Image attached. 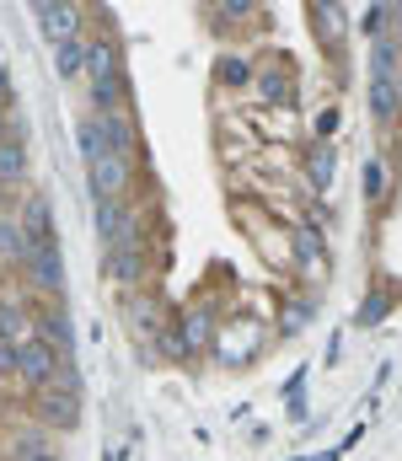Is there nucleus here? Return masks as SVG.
Listing matches in <instances>:
<instances>
[{"label":"nucleus","mask_w":402,"mask_h":461,"mask_svg":"<svg viewBox=\"0 0 402 461\" xmlns=\"http://www.w3.org/2000/svg\"><path fill=\"white\" fill-rule=\"evenodd\" d=\"M268 344V333H264V322H253V317H237V322H220V333H215V359L220 365H231V370H242V365H253L258 354H264Z\"/></svg>","instance_id":"nucleus-1"},{"label":"nucleus","mask_w":402,"mask_h":461,"mask_svg":"<svg viewBox=\"0 0 402 461\" xmlns=\"http://www.w3.org/2000/svg\"><path fill=\"white\" fill-rule=\"evenodd\" d=\"M32 413H38L43 429H76L81 424V392H70V386H38Z\"/></svg>","instance_id":"nucleus-2"},{"label":"nucleus","mask_w":402,"mask_h":461,"mask_svg":"<svg viewBox=\"0 0 402 461\" xmlns=\"http://www.w3.org/2000/svg\"><path fill=\"white\" fill-rule=\"evenodd\" d=\"M134 156H124V150H108L97 167H92V199H124V188L134 183Z\"/></svg>","instance_id":"nucleus-3"},{"label":"nucleus","mask_w":402,"mask_h":461,"mask_svg":"<svg viewBox=\"0 0 402 461\" xmlns=\"http://www.w3.org/2000/svg\"><path fill=\"white\" fill-rule=\"evenodd\" d=\"M27 279H32L43 295H59V290H65V258H59V236H49V241H32Z\"/></svg>","instance_id":"nucleus-4"},{"label":"nucleus","mask_w":402,"mask_h":461,"mask_svg":"<svg viewBox=\"0 0 402 461\" xmlns=\"http://www.w3.org/2000/svg\"><path fill=\"white\" fill-rule=\"evenodd\" d=\"M32 16H38V27H43V38L59 49V43H70V38H81V5H59V0H38L32 5Z\"/></svg>","instance_id":"nucleus-5"},{"label":"nucleus","mask_w":402,"mask_h":461,"mask_svg":"<svg viewBox=\"0 0 402 461\" xmlns=\"http://www.w3.org/2000/svg\"><path fill=\"white\" fill-rule=\"evenodd\" d=\"M215 333H220L215 306H188V312L177 317V339H183V348H188V359H199L204 348H215Z\"/></svg>","instance_id":"nucleus-6"},{"label":"nucleus","mask_w":402,"mask_h":461,"mask_svg":"<svg viewBox=\"0 0 402 461\" xmlns=\"http://www.w3.org/2000/svg\"><path fill=\"white\" fill-rule=\"evenodd\" d=\"M59 348H49L43 339H32V344H22L16 354V375L27 381V386H54V375H59Z\"/></svg>","instance_id":"nucleus-7"},{"label":"nucleus","mask_w":402,"mask_h":461,"mask_svg":"<svg viewBox=\"0 0 402 461\" xmlns=\"http://www.w3.org/2000/svg\"><path fill=\"white\" fill-rule=\"evenodd\" d=\"M124 317H130V328L139 333V339H161L172 322H166V306L150 295V290H134L130 301H124Z\"/></svg>","instance_id":"nucleus-8"},{"label":"nucleus","mask_w":402,"mask_h":461,"mask_svg":"<svg viewBox=\"0 0 402 461\" xmlns=\"http://www.w3.org/2000/svg\"><path fill=\"white\" fill-rule=\"evenodd\" d=\"M86 81L103 86V81H124V54L113 38H92L86 43Z\"/></svg>","instance_id":"nucleus-9"},{"label":"nucleus","mask_w":402,"mask_h":461,"mask_svg":"<svg viewBox=\"0 0 402 461\" xmlns=\"http://www.w3.org/2000/svg\"><path fill=\"white\" fill-rule=\"evenodd\" d=\"M392 306H398V290H392L387 279H376V285L365 290V301H360V312H354V328H360V333H371V328H381V322L392 317Z\"/></svg>","instance_id":"nucleus-10"},{"label":"nucleus","mask_w":402,"mask_h":461,"mask_svg":"<svg viewBox=\"0 0 402 461\" xmlns=\"http://www.w3.org/2000/svg\"><path fill=\"white\" fill-rule=\"evenodd\" d=\"M97 210H92V226H97V241L103 247H113L119 236H124V221H130V204L124 199H92Z\"/></svg>","instance_id":"nucleus-11"},{"label":"nucleus","mask_w":402,"mask_h":461,"mask_svg":"<svg viewBox=\"0 0 402 461\" xmlns=\"http://www.w3.org/2000/svg\"><path fill=\"white\" fill-rule=\"evenodd\" d=\"M311 22L322 27V43L338 54V49H344V38H349V11H344V5H333V0H317V5H311Z\"/></svg>","instance_id":"nucleus-12"},{"label":"nucleus","mask_w":402,"mask_h":461,"mask_svg":"<svg viewBox=\"0 0 402 461\" xmlns=\"http://www.w3.org/2000/svg\"><path fill=\"white\" fill-rule=\"evenodd\" d=\"M97 123H103V134H108V150L139 156V129H134L130 108H119V113H97Z\"/></svg>","instance_id":"nucleus-13"},{"label":"nucleus","mask_w":402,"mask_h":461,"mask_svg":"<svg viewBox=\"0 0 402 461\" xmlns=\"http://www.w3.org/2000/svg\"><path fill=\"white\" fill-rule=\"evenodd\" d=\"M32 333H38L49 348H59L65 359H76V333H70V317H65V306H59V312H43Z\"/></svg>","instance_id":"nucleus-14"},{"label":"nucleus","mask_w":402,"mask_h":461,"mask_svg":"<svg viewBox=\"0 0 402 461\" xmlns=\"http://www.w3.org/2000/svg\"><path fill=\"white\" fill-rule=\"evenodd\" d=\"M290 247H295V263H300L306 274L322 268V247H327V241H322V230L311 226V221H300V226L290 230Z\"/></svg>","instance_id":"nucleus-15"},{"label":"nucleus","mask_w":402,"mask_h":461,"mask_svg":"<svg viewBox=\"0 0 402 461\" xmlns=\"http://www.w3.org/2000/svg\"><path fill=\"white\" fill-rule=\"evenodd\" d=\"M0 258H5V263H22V268H27V258H32V236H27V226H22L16 215H0Z\"/></svg>","instance_id":"nucleus-16"},{"label":"nucleus","mask_w":402,"mask_h":461,"mask_svg":"<svg viewBox=\"0 0 402 461\" xmlns=\"http://www.w3.org/2000/svg\"><path fill=\"white\" fill-rule=\"evenodd\" d=\"M311 317H317V295H295V301H284V306H279L273 333L295 339V333H306V328H311Z\"/></svg>","instance_id":"nucleus-17"},{"label":"nucleus","mask_w":402,"mask_h":461,"mask_svg":"<svg viewBox=\"0 0 402 461\" xmlns=\"http://www.w3.org/2000/svg\"><path fill=\"white\" fill-rule=\"evenodd\" d=\"M32 328H38V322H32V317H27L16 301H0V339H5V344H16V348L32 344V339H38Z\"/></svg>","instance_id":"nucleus-18"},{"label":"nucleus","mask_w":402,"mask_h":461,"mask_svg":"<svg viewBox=\"0 0 402 461\" xmlns=\"http://www.w3.org/2000/svg\"><path fill=\"white\" fill-rule=\"evenodd\" d=\"M398 76H402V43L398 38L371 43V81H398Z\"/></svg>","instance_id":"nucleus-19"},{"label":"nucleus","mask_w":402,"mask_h":461,"mask_svg":"<svg viewBox=\"0 0 402 461\" xmlns=\"http://www.w3.org/2000/svg\"><path fill=\"white\" fill-rule=\"evenodd\" d=\"M22 226H27L32 241H49V236H54V204H49V199H27V204H22Z\"/></svg>","instance_id":"nucleus-20"},{"label":"nucleus","mask_w":402,"mask_h":461,"mask_svg":"<svg viewBox=\"0 0 402 461\" xmlns=\"http://www.w3.org/2000/svg\"><path fill=\"white\" fill-rule=\"evenodd\" d=\"M333 167H338V150L322 140V145L311 150V161H306V177H311V188H317V194H327V188H333Z\"/></svg>","instance_id":"nucleus-21"},{"label":"nucleus","mask_w":402,"mask_h":461,"mask_svg":"<svg viewBox=\"0 0 402 461\" xmlns=\"http://www.w3.org/2000/svg\"><path fill=\"white\" fill-rule=\"evenodd\" d=\"M371 113H376V123H398L402 118V103H398L392 81H371Z\"/></svg>","instance_id":"nucleus-22"},{"label":"nucleus","mask_w":402,"mask_h":461,"mask_svg":"<svg viewBox=\"0 0 402 461\" xmlns=\"http://www.w3.org/2000/svg\"><path fill=\"white\" fill-rule=\"evenodd\" d=\"M22 177H27V150L16 140H0V188H11Z\"/></svg>","instance_id":"nucleus-23"},{"label":"nucleus","mask_w":402,"mask_h":461,"mask_svg":"<svg viewBox=\"0 0 402 461\" xmlns=\"http://www.w3.org/2000/svg\"><path fill=\"white\" fill-rule=\"evenodd\" d=\"M54 70L70 81V76H86V43L81 38H70V43H59L54 49Z\"/></svg>","instance_id":"nucleus-24"},{"label":"nucleus","mask_w":402,"mask_h":461,"mask_svg":"<svg viewBox=\"0 0 402 461\" xmlns=\"http://www.w3.org/2000/svg\"><path fill=\"white\" fill-rule=\"evenodd\" d=\"M258 92H264L268 103H290V97H295V92H290V70H284V65L258 70Z\"/></svg>","instance_id":"nucleus-25"},{"label":"nucleus","mask_w":402,"mask_h":461,"mask_svg":"<svg viewBox=\"0 0 402 461\" xmlns=\"http://www.w3.org/2000/svg\"><path fill=\"white\" fill-rule=\"evenodd\" d=\"M81 156H86V167H97L108 156V134H103L97 118H81Z\"/></svg>","instance_id":"nucleus-26"},{"label":"nucleus","mask_w":402,"mask_h":461,"mask_svg":"<svg viewBox=\"0 0 402 461\" xmlns=\"http://www.w3.org/2000/svg\"><path fill=\"white\" fill-rule=\"evenodd\" d=\"M215 76H220V86H247V81H253V65H247L242 54H226V59L215 65Z\"/></svg>","instance_id":"nucleus-27"},{"label":"nucleus","mask_w":402,"mask_h":461,"mask_svg":"<svg viewBox=\"0 0 402 461\" xmlns=\"http://www.w3.org/2000/svg\"><path fill=\"white\" fill-rule=\"evenodd\" d=\"M360 177H365V199H381V194H387V161H381V156H371V161L360 167Z\"/></svg>","instance_id":"nucleus-28"},{"label":"nucleus","mask_w":402,"mask_h":461,"mask_svg":"<svg viewBox=\"0 0 402 461\" xmlns=\"http://www.w3.org/2000/svg\"><path fill=\"white\" fill-rule=\"evenodd\" d=\"M16 354H22V348L0 339V375H16Z\"/></svg>","instance_id":"nucleus-29"},{"label":"nucleus","mask_w":402,"mask_h":461,"mask_svg":"<svg viewBox=\"0 0 402 461\" xmlns=\"http://www.w3.org/2000/svg\"><path fill=\"white\" fill-rule=\"evenodd\" d=\"M311 129H317V140H327V134L338 129V113H333V108H327V113H317V118H311Z\"/></svg>","instance_id":"nucleus-30"},{"label":"nucleus","mask_w":402,"mask_h":461,"mask_svg":"<svg viewBox=\"0 0 402 461\" xmlns=\"http://www.w3.org/2000/svg\"><path fill=\"white\" fill-rule=\"evenodd\" d=\"M11 97H16V81H11V70L0 65V108H11Z\"/></svg>","instance_id":"nucleus-31"},{"label":"nucleus","mask_w":402,"mask_h":461,"mask_svg":"<svg viewBox=\"0 0 402 461\" xmlns=\"http://www.w3.org/2000/svg\"><path fill=\"white\" fill-rule=\"evenodd\" d=\"M11 134V108H0V140Z\"/></svg>","instance_id":"nucleus-32"},{"label":"nucleus","mask_w":402,"mask_h":461,"mask_svg":"<svg viewBox=\"0 0 402 461\" xmlns=\"http://www.w3.org/2000/svg\"><path fill=\"white\" fill-rule=\"evenodd\" d=\"M22 461H59L54 451H32V456H22Z\"/></svg>","instance_id":"nucleus-33"},{"label":"nucleus","mask_w":402,"mask_h":461,"mask_svg":"<svg viewBox=\"0 0 402 461\" xmlns=\"http://www.w3.org/2000/svg\"><path fill=\"white\" fill-rule=\"evenodd\" d=\"M295 461H338V451H322V456H295Z\"/></svg>","instance_id":"nucleus-34"},{"label":"nucleus","mask_w":402,"mask_h":461,"mask_svg":"<svg viewBox=\"0 0 402 461\" xmlns=\"http://www.w3.org/2000/svg\"><path fill=\"white\" fill-rule=\"evenodd\" d=\"M392 86H398V103H402V76H398V81H392Z\"/></svg>","instance_id":"nucleus-35"}]
</instances>
